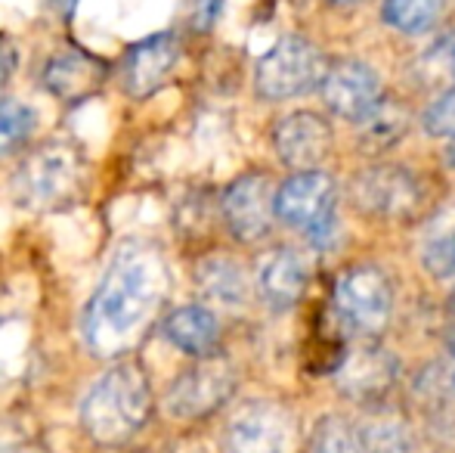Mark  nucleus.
I'll return each mask as SVG.
<instances>
[{
  "instance_id": "1a4fd4ad",
  "label": "nucleus",
  "mask_w": 455,
  "mask_h": 453,
  "mask_svg": "<svg viewBox=\"0 0 455 453\" xmlns=\"http://www.w3.org/2000/svg\"><path fill=\"white\" fill-rule=\"evenodd\" d=\"M275 193L267 174H242L223 193V221L229 233L242 242H258L273 230L275 221Z\"/></svg>"
},
{
  "instance_id": "a211bd4d",
  "label": "nucleus",
  "mask_w": 455,
  "mask_h": 453,
  "mask_svg": "<svg viewBox=\"0 0 455 453\" xmlns=\"http://www.w3.org/2000/svg\"><path fill=\"white\" fill-rule=\"evenodd\" d=\"M198 289L220 304H242L248 295L245 271L233 258H208L196 271Z\"/></svg>"
},
{
  "instance_id": "423d86ee",
  "label": "nucleus",
  "mask_w": 455,
  "mask_h": 453,
  "mask_svg": "<svg viewBox=\"0 0 455 453\" xmlns=\"http://www.w3.org/2000/svg\"><path fill=\"white\" fill-rule=\"evenodd\" d=\"M341 320L360 336H378L390 320L394 292L378 267H350L335 289Z\"/></svg>"
},
{
  "instance_id": "7ed1b4c3",
  "label": "nucleus",
  "mask_w": 455,
  "mask_h": 453,
  "mask_svg": "<svg viewBox=\"0 0 455 453\" xmlns=\"http://www.w3.org/2000/svg\"><path fill=\"white\" fill-rule=\"evenodd\" d=\"M84 183V156L72 143H44L22 158L12 174V193L25 208H60L78 196Z\"/></svg>"
},
{
  "instance_id": "f3484780",
  "label": "nucleus",
  "mask_w": 455,
  "mask_h": 453,
  "mask_svg": "<svg viewBox=\"0 0 455 453\" xmlns=\"http://www.w3.org/2000/svg\"><path fill=\"white\" fill-rule=\"evenodd\" d=\"M307 279H310V267L300 258L294 248H279L270 258L260 264L258 283L264 298L275 308H288V304L300 302L307 289Z\"/></svg>"
},
{
  "instance_id": "aec40b11",
  "label": "nucleus",
  "mask_w": 455,
  "mask_h": 453,
  "mask_svg": "<svg viewBox=\"0 0 455 453\" xmlns=\"http://www.w3.org/2000/svg\"><path fill=\"white\" fill-rule=\"evenodd\" d=\"M37 127V115L22 100H0V158L19 152Z\"/></svg>"
},
{
  "instance_id": "20e7f679",
  "label": "nucleus",
  "mask_w": 455,
  "mask_h": 453,
  "mask_svg": "<svg viewBox=\"0 0 455 453\" xmlns=\"http://www.w3.org/2000/svg\"><path fill=\"white\" fill-rule=\"evenodd\" d=\"M329 66L319 47L304 37H282L258 62V91L267 100H291L323 87Z\"/></svg>"
},
{
  "instance_id": "cd10ccee",
  "label": "nucleus",
  "mask_w": 455,
  "mask_h": 453,
  "mask_svg": "<svg viewBox=\"0 0 455 453\" xmlns=\"http://www.w3.org/2000/svg\"><path fill=\"white\" fill-rule=\"evenodd\" d=\"M75 4H78V0H53V6L62 12V19L72 16V12H75Z\"/></svg>"
},
{
  "instance_id": "39448f33",
  "label": "nucleus",
  "mask_w": 455,
  "mask_h": 453,
  "mask_svg": "<svg viewBox=\"0 0 455 453\" xmlns=\"http://www.w3.org/2000/svg\"><path fill=\"white\" fill-rule=\"evenodd\" d=\"M235 388V373L229 360L217 354L198 357L189 369H183L174 382H171L168 394H164V407L171 417L177 419H202L220 410L229 400Z\"/></svg>"
},
{
  "instance_id": "0eeeda50",
  "label": "nucleus",
  "mask_w": 455,
  "mask_h": 453,
  "mask_svg": "<svg viewBox=\"0 0 455 453\" xmlns=\"http://www.w3.org/2000/svg\"><path fill=\"white\" fill-rule=\"evenodd\" d=\"M294 419L282 404L248 400L227 425L229 453H291Z\"/></svg>"
},
{
  "instance_id": "4468645a",
  "label": "nucleus",
  "mask_w": 455,
  "mask_h": 453,
  "mask_svg": "<svg viewBox=\"0 0 455 453\" xmlns=\"http://www.w3.org/2000/svg\"><path fill=\"white\" fill-rule=\"evenodd\" d=\"M273 143L288 168L313 171L331 150V131L323 115L291 112L275 125Z\"/></svg>"
},
{
  "instance_id": "6ab92c4d",
  "label": "nucleus",
  "mask_w": 455,
  "mask_h": 453,
  "mask_svg": "<svg viewBox=\"0 0 455 453\" xmlns=\"http://www.w3.org/2000/svg\"><path fill=\"white\" fill-rule=\"evenodd\" d=\"M443 12V0H384V19L403 35H421Z\"/></svg>"
},
{
  "instance_id": "c85d7f7f",
  "label": "nucleus",
  "mask_w": 455,
  "mask_h": 453,
  "mask_svg": "<svg viewBox=\"0 0 455 453\" xmlns=\"http://www.w3.org/2000/svg\"><path fill=\"white\" fill-rule=\"evenodd\" d=\"M446 162L455 168V137H452V143H450V150H446Z\"/></svg>"
},
{
  "instance_id": "f03ea898",
  "label": "nucleus",
  "mask_w": 455,
  "mask_h": 453,
  "mask_svg": "<svg viewBox=\"0 0 455 453\" xmlns=\"http://www.w3.org/2000/svg\"><path fill=\"white\" fill-rule=\"evenodd\" d=\"M156 394L149 373L133 357H121L108 367L81 400V425L100 448L127 444L152 417Z\"/></svg>"
},
{
  "instance_id": "b1692460",
  "label": "nucleus",
  "mask_w": 455,
  "mask_h": 453,
  "mask_svg": "<svg viewBox=\"0 0 455 453\" xmlns=\"http://www.w3.org/2000/svg\"><path fill=\"white\" fill-rule=\"evenodd\" d=\"M310 453H363L354 432L338 417H323L313 429Z\"/></svg>"
},
{
  "instance_id": "ddd939ff",
  "label": "nucleus",
  "mask_w": 455,
  "mask_h": 453,
  "mask_svg": "<svg viewBox=\"0 0 455 453\" xmlns=\"http://www.w3.org/2000/svg\"><path fill=\"white\" fill-rule=\"evenodd\" d=\"M323 97L329 109L347 121H363L381 103V78L365 62H338L323 81Z\"/></svg>"
},
{
  "instance_id": "9d476101",
  "label": "nucleus",
  "mask_w": 455,
  "mask_h": 453,
  "mask_svg": "<svg viewBox=\"0 0 455 453\" xmlns=\"http://www.w3.org/2000/svg\"><path fill=\"white\" fill-rule=\"evenodd\" d=\"M177 62H180V41L174 31H158V35L137 41L121 62V85H124L127 97H152L171 78Z\"/></svg>"
},
{
  "instance_id": "4be33fe9",
  "label": "nucleus",
  "mask_w": 455,
  "mask_h": 453,
  "mask_svg": "<svg viewBox=\"0 0 455 453\" xmlns=\"http://www.w3.org/2000/svg\"><path fill=\"white\" fill-rule=\"evenodd\" d=\"M360 448L363 453H412L415 444L403 419L384 417L365 425L360 435Z\"/></svg>"
},
{
  "instance_id": "a878e982",
  "label": "nucleus",
  "mask_w": 455,
  "mask_h": 453,
  "mask_svg": "<svg viewBox=\"0 0 455 453\" xmlns=\"http://www.w3.org/2000/svg\"><path fill=\"white\" fill-rule=\"evenodd\" d=\"M425 131L431 137H455V87L440 93L437 103L425 112Z\"/></svg>"
},
{
  "instance_id": "6e6552de",
  "label": "nucleus",
  "mask_w": 455,
  "mask_h": 453,
  "mask_svg": "<svg viewBox=\"0 0 455 453\" xmlns=\"http://www.w3.org/2000/svg\"><path fill=\"white\" fill-rule=\"evenodd\" d=\"M354 202L371 218L403 221L412 218L421 206V187L400 165H375L365 168L350 187Z\"/></svg>"
},
{
  "instance_id": "dca6fc26",
  "label": "nucleus",
  "mask_w": 455,
  "mask_h": 453,
  "mask_svg": "<svg viewBox=\"0 0 455 453\" xmlns=\"http://www.w3.org/2000/svg\"><path fill=\"white\" fill-rule=\"evenodd\" d=\"M164 336L174 348L192 357H208L214 354L217 342H220V323L202 304H183V308L171 311L162 323Z\"/></svg>"
},
{
  "instance_id": "393cba45",
  "label": "nucleus",
  "mask_w": 455,
  "mask_h": 453,
  "mask_svg": "<svg viewBox=\"0 0 455 453\" xmlns=\"http://www.w3.org/2000/svg\"><path fill=\"white\" fill-rule=\"evenodd\" d=\"M425 264L437 277H450L455 271V224L446 230H434L425 242Z\"/></svg>"
},
{
  "instance_id": "7c9ffc66",
  "label": "nucleus",
  "mask_w": 455,
  "mask_h": 453,
  "mask_svg": "<svg viewBox=\"0 0 455 453\" xmlns=\"http://www.w3.org/2000/svg\"><path fill=\"white\" fill-rule=\"evenodd\" d=\"M16 453H31V450H16Z\"/></svg>"
},
{
  "instance_id": "5701e85b",
  "label": "nucleus",
  "mask_w": 455,
  "mask_h": 453,
  "mask_svg": "<svg viewBox=\"0 0 455 453\" xmlns=\"http://www.w3.org/2000/svg\"><path fill=\"white\" fill-rule=\"evenodd\" d=\"M403 131H406V115L396 112V106H390V100H381V103L363 118V137L369 140L371 146L394 143Z\"/></svg>"
},
{
  "instance_id": "bb28decb",
  "label": "nucleus",
  "mask_w": 455,
  "mask_h": 453,
  "mask_svg": "<svg viewBox=\"0 0 455 453\" xmlns=\"http://www.w3.org/2000/svg\"><path fill=\"white\" fill-rule=\"evenodd\" d=\"M16 62H19V53H16V47H12V41L6 35H0V87L12 78Z\"/></svg>"
},
{
  "instance_id": "2f4dec72",
  "label": "nucleus",
  "mask_w": 455,
  "mask_h": 453,
  "mask_svg": "<svg viewBox=\"0 0 455 453\" xmlns=\"http://www.w3.org/2000/svg\"><path fill=\"white\" fill-rule=\"evenodd\" d=\"M452 308H455V295H452Z\"/></svg>"
},
{
  "instance_id": "9b49d317",
  "label": "nucleus",
  "mask_w": 455,
  "mask_h": 453,
  "mask_svg": "<svg viewBox=\"0 0 455 453\" xmlns=\"http://www.w3.org/2000/svg\"><path fill=\"white\" fill-rule=\"evenodd\" d=\"M335 183L325 171H298L275 193V218L294 230L319 227L331 212Z\"/></svg>"
},
{
  "instance_id": "f257e3e1",
  "label": "nucleus",
  "mask_w": 455,
  "mask_h": 453,
  "mask_svg": "<svg viewBox=\"0 0 455 453\" xmlns=\"http://www.w3.org/2000/svg\"><path fill=\"white\" fill-rule=\"evenodd\" d=\"M171 292L162 252L143 239H127L115 252L81 317V333L96 357H127L158 320Z\"/></svg>"
},
{
  "instance_id": "c756f323",
  "label": "nucleus",
  "mask_w": 455,
  "mask_h": 453,
  "mask_svg": "<svg viewBox=\"0 0 455 453\" xmlns=\"http://www.w3.org/2000/svg\"><path fill=\"white\" fill-rule=\"evenodd\" d=\"M331 4H338V6H354V4H363V0H331Z\"/></svg>"
},
{
  "instance_id": "412c9836",
  "label": "nucleus",
  "mask_w": 455,
  "mask_h": 453,
  "mask_svg": "<svg viewBox=\"0 0 455 453\" xmlns=\"http://www.w3.org/2000/svg\"><path fill=\"white\" fill-rule=\"evenodd\" d=\"M419 78L427 87H455V35H446L434 41L425 53L419 56Z\"/></svg>"
},
{
  "instance_id": "f8f14e48",
  "label": "nucleus",
  "mask_w": 455,
  "mask_h": 453,
  "mask_svg": "<svg viewBox=\"0 0 455 453\" xmlns=\"http://www.w3.org/2000/svg\"><path fill=\"white\" fill-rule=\"evenodd\" d=\"M106 60L81 47H66L53 53L41 72V85L47 87L50 97L62 100V103H84L87 97H93L106 85Z\"/></svg>"
},
{
  "instance_id": "2eb2a0df",
  "label": "nucleus",
  "mask_w": 455,
  "mask_h": 453,
  "mask_svg": "<svg viewBox=\"0 0 455 453\" xmlns=\"http://www.w3.org/2000/svg\"><path fill=\"white\" fill-rule=\"evenodd\" d=\"M394 376H396L394 354H387L384 348H360L338 369V385L350 398L371 400L394 385Z\"/></svg>"
}]
</instances>
